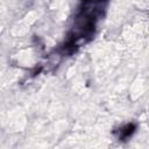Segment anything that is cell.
<instances>
[{"label":"cell","instance_id":"6da1fadb","mask_svg":"<svg viewBox=\"0 0 149 149\" xmlns=\"http://www.w3.org/2000/svg\"><path fill=\"white\" fill-rule=\"evenodd\" d=\"M135 132V125L133 123H128L125 127L121 128L120 130V139H128L129 136L133 135V133Z\"/></svg>","mask_w":149,"mask_h":149},{"label":"cell","instance_id":"7a4b0ae2","mask_svg":"<svg viewBox=\"0 0 149 149\" xmlns=\"http://www.w3.org/2000/svg\"><path fill=\"white\" fill-rule=\"evenodd\" d=\"M104 0H83L84 5H90V3H97V2H101Z\"/></svg>","mask_w":149,"mask_h":149}]
</instances>
